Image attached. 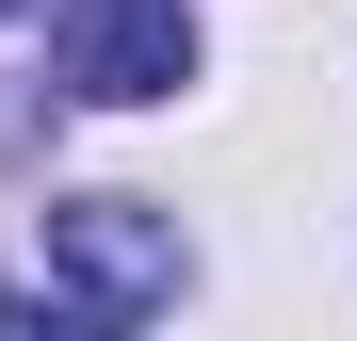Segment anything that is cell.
<instances>
[{"label":"cell","mask_w":357,"mask_h":341,"mask_svg":"<svg viewBox=\"0 0 357 341\" xmlns=\"http://www.w3.org/2000/svg\"><path fill=\"white\" fill-rule=\"evenodd\" d=\"M49 66L98 114H146V98L195 82V0H66V17H49Z\"/></svg>","instance_id":"obj_1"},{"label":"cell","mask_w":357,"mask_h":341,"mask_svg":"<svg viewBox=\"0 0 357 341\" xmlns=\"http://www.w3.org/2000/svg\"><path fill=\"white\" fill-rule=\"evenodd\" d=\"M49 276L98 293V309H162L195 260H178V227H162L146 195H49Z\"/></svg>","instance_id":"obj_2"},{"label":"cell","mask_w":357,"mask_h":341,"mask_svg":"<svg viewBox=\"0 0 357 341\" xmlns=\"http://www.w3.org/2000/svg\"><path fill=\"white\" fill-rule=\"evenodd\" d=\"M0 341H130V309H98V293H0Z\"/></svg>","instance_id":"obj_3"},{"label":"cell","mask_w":357,"mask_h":341,"mask_svg":"<svg viewBox=\"0 0 357 341\" xmlns=\"http://www.w3.org/2000/svg\"><path fill=\"white\" fill-rule=\"evenodd\" d=\"M0 17H17V0H0Z\"/></svg>","instance_id":"obj_4"}]
</instances>
